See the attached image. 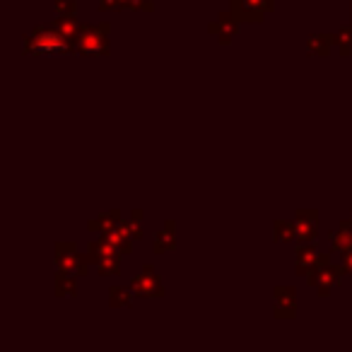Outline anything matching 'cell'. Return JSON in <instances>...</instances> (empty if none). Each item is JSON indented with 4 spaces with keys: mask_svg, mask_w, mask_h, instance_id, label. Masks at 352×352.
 Wrapping results in <instances>:
<instances>
[{
    "mask_svg": "<svg viewBox=\"0 0 352 352\" xmlns=\"http://www.w3.org/2000/svg\"><path fill=\"white\" fill-rule=\"evenodd\" d=\"M34 51L39 54H54V51H63V41L54 34H41L39 39L34 41Z\"/></svg>",
    "mask_w": 352,
    "mask_h": 352,
    "instance_id": "cell-1",
    "label": "cell"
}]
</instances>
